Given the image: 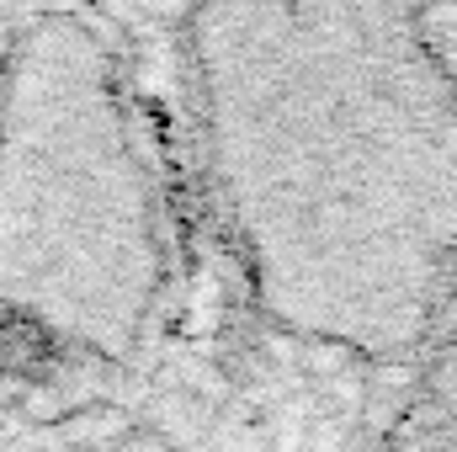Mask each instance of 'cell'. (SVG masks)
I'll use <instances>...</instances> for the list:
<instances>
[{
	"label": "cell",
	"mask_w": 457,
	"mask_h": 452,
	"mask_svg": "<svg viewBox=\"0 0 457 452\" xmlns=\"http://www.w3.org/2000/svg\"><path fill=\"white\" fill-rule=\"evenodd\" d=\"M165 80L255 331L383 431L457 293V5H192Z\"/></svg>",
	"instance_id": "6da1fadb"
},
{
	"label": "cell",
	"mask_w": 457,
	"mask_h": 452,
	"mask_svg": "<svg viewBox=\"0 0 457 452\" xmlns=\"http://www.w3.org/2000/svg\"><path fill=\"white\" fill-rule=\"evenodd\" d=\"M192 192L170 107L107 11H16L0 48V410L117 399L176 325Z\"/></svg>",
	"instance_id": "7a4b0ae2"
},
{
	"label": "cell",
	"mask_w": 457,
	"mask_h": 452,
	"mask_svg": "<svg viewBox=\"0 0 457 452\" xmlns=\"http://www.w3.org/2000/svg\"><path fill=\"white\" fill-rule=\"evenodd\" d=\"M372 452H457V293Z\"/></svg>",
	"instance_id": "3957f363"
}]
</instances>
